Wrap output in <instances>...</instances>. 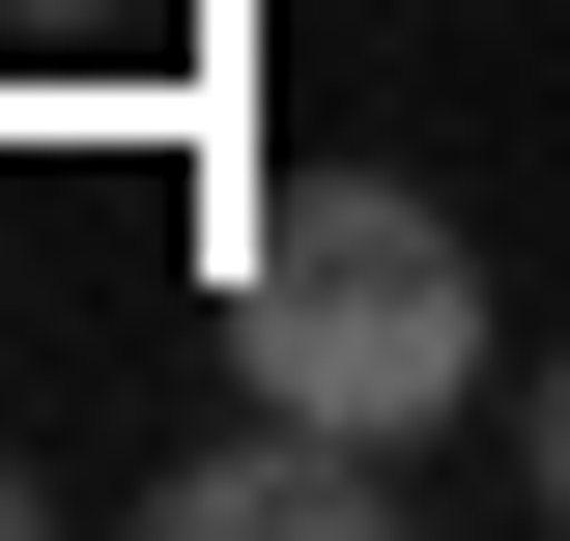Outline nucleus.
Here are the masks:
<instances>
[{
	"label": "nucleus",
	"mask_w": 570,
	"mask_h": 541,
	"mask_svg": "<svg viewBox=\"0 0 570 541\" xmlns=\"http://www.w3.org/2000/svg\"><path fill=\"white\" fill-rule=\"evenodd\" d=\"M513 513L570 541V342H542V371H513Z\"/></svg>",
	"instance_id": "7ed1b4c3"
},
{
	"label": "nucleus",
	"mask_w": 570,
	"mask_h": 541,
	"mask_svg": "<svg viewBox=\"0 0 570 541\" xmlns=\"http://www.w3.org/2000/svg\"><path fill=\"white\" fill-rule=\"evenodd\" d=\"M228 371L428 456V427L485 400V257H456V200H428V171H285V200H228Z\"/></svg>",
	"instance_id": "f257e3e1"
},
{
	"label": "nucleus",
	"mask_w": 570,
	"mask_h": 541,
	"mask_svg": "<svg viewBox=\"0 0 570 541\" xmlns=\"http://www.w3.org/2000/svg\"><path fill=\"white\" fill-rule=\"evenodd\" d=\"M0 29H58V58H142V29H171V0H0Z\"/></svg>",
	"instance_id": "20e7f679"
},
{
	"label": "nucleus",
	"mask_w": 570,
	"mask_h": 541,
	"mask_svg": "<svg viewBox=\"0 0 570 541\" xmlns=\"http://www.w3.org/2000/svg\"><path fill=\"white\" fill-rule=\"evenodd\" d=\"M142 513H171V541H400V513H428V456H400V427L257 400V427H200V456L142 484Z\"/></svg>",
	"instance_id": "f03ea898"
}]
</instances>
